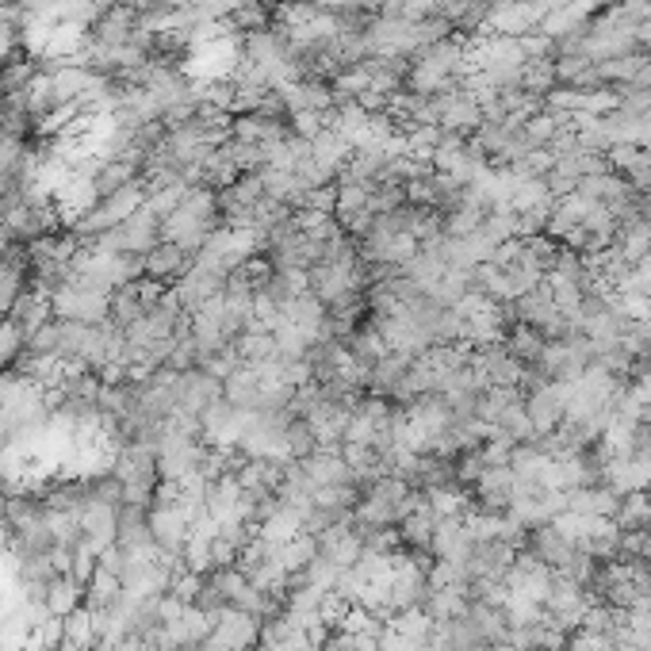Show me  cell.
<instances>
[{
	"instance_id": "cell-1",
	"label": "cell",
	"mask_w": 651,
	"mask_h": 651,
	"mask_svg": "<svg viewBox=\"0 0 651 651\" xmlns=\"http://www.w3.org/2000/svg\"><path fill=\"white\" fill-rule=\"evenodd\" d=\"M50 310H55V318H62V323H108L111 318V295L92 288V284L77 280L73 273H69V280L62 288L50 292Z\"/></svg>"
},
{
	"instance_id": "cell-2",
	"label": "cell",
	"mask_w": 651,
	"mask_h": 651,
	"mask_svg": "<svg viewBox=\"0 0 651 651\" xmlns=\"http://www.w3.org/2000/svg\"><path fill=\"white\" fill-rule=\"evenodd\" d=\"M246 411H238L227 398H219L215 406H207L204 418H199V441H204L207 448H219V453H234L241 441V433H246Z\"/></svg>"
},
{
	"instance_id": "cell-3",
	"label": "cell",
	"mask_w": 651,
	"mask_h": 651,
	"mask_svg": "<svg viewBox=\"0 0 651 651\" xmlns=\"http://www.w3.org/2000/svg\"><path fill=\"white\" fill-rule=\"evenodd\" d=\"M568 403H571V384H560V379H544L541 387L525 391V414L533 422V433L560 430V422L568 418Z\"/></svg>"
},
{
	"instance_id": "cell-4",
	"label": "cell",
	"mask_w": 651,
	"mask_h": 651,
	"mask_svg": "<svg viewBox=\"0 0 651 651\" xmlns=\"http://www.w3.org/2000/svg\"><path fill=\"white\" fill-rule=\"evenodd\" d=\"M549 8L529 4V0H494L487 8V31L506 34V39H529L541 31V20Z\"/></svg>"
},
{
	"instance_id": "cell-5",
	"label": "cell",
	"mask_w": 651,
	"mask_h": 651,
	"mask_svg": "<svg viewBox=\"0 0 651 651\" xmlns=\"http://www.w3.org/2000/svg\"><path fill=\"white\" fill-rule=\"evenodd\" d=\"M257 640H260V621L227 605V610L215 618L211 637L199 644V651H254Z\"/></svg>"
},
{
	"instance_id": "cell-6",
	"label": "cell",
	"mask_w": 651,
	"mask_h": 651,
	"mask_svg": "<svg viewBox=\"0 0 651 651\" xmlns=\"http://www.w3.org/2000/svg\"><path fill=\"white\" fill-rule=\"evenodd\" d=\"M590 602H594V594H590L586 586L571 583V579L555 575L552 579V590H549V602H544V613L552 618L555 629L563 632H575L579 624H583Z\"/></svg>"
},
{
	"instance_id": "cell-7",
	"label": "cell",
	"mask_w": 651,
	"mask_h": 651,
	"mask_svg": "<svg viewBox=\"0 0 651 651\" xmlns=\"http://www.w3.org/2000/svg\"><path fill=\"white\" fill-rule=\"evenodd\" d=\"M552 579H555V571H552V568H544V563H541V560H533L529 552H517L502 583H506V594L544 605V602H549Z\"/></svg>"
},
{
	"instance_id": "cell-8",
	"label": "cell",
	"mask_w": 651,
	"mask_h": 651,
	"mask_svg": "<svg viewBox=\"0 0 651 651\" xmlns=\"http://www.w3.org/2000/svg\"><path fill=\"white\" fill-rule=\"evenodd\" d=\"M437 127L448 135H475L483 127V103L460 85L453 92H441L437 97Z\"/></svg>"
},
{
	"instance_id": "cell-9",
	"label": "cell",
	"mask_w": 651,
	"mask_h": 651,
	"mask_svg": "<svg viewBox=\"0 0 651 651\" xmlns=\"http://www.w3.org/2000/svg\"><path fill=\"white\" fill-rule=\"evenodd\" d=\"M223 288H227V276L193 260V268H188V273L172 284V295H177V303L188 310V315H196V310H204L211 299H219Z\"/></svg>"
},
{
	"instance_id": "cell-10",
	"label": "cell",
	"mask_w": 651,
	"mask_h": 651,
	"mask_svg": "<svg viewBox=\"0 0 651 651\" xmlns=\"http://www.w3.org/2000/svg\"><path fill=\"white\" fill-rule=\"evenodd\" d=\"M150 533H154V544H158L161 552H169L180 560V549H185L188 533H193V517H188L185 506H180V494H177V502H169V506H150Z\"/></svg>"
},
{
	"instance_id": "cell-11",
	"label": "cell",
	"mask_w": 651,
	"mask_h": 651,
	"mask_svg": "<svg viewBox=\"0 0 651 651\" xmlns=\"http://www.w3.org/2000/svg\"><path fill=\"white\" fill-rule=\"evenodd\" d=\"M315 544H318V555L334 563V568H342V571L353 568V563L364 555V536H361V529L353 525V517L323 529V533L315 536Z\"/></svg>"
},
{
	"instance_id": "cell-12",
	"label": "cell",
	"mask_w": 651,
	"mask_h": 651,
	"mask_svg": "<svg viewBox=\"0 0 651 651\" xmlns=\"http://www.w3.org/2000/svg\"><path fill=\"white\" fill-rule=\"evenodd\" d=\"M602 483L613 494H621V499L651 491V464L640 456H632V453L629 456H605L602 460Z\"/></svg>"
},
{
	"instance_id": "cell-13",
	"label": "cell",
	"mask_w": 651,
	"mask_h": 651,
	"mask_svg": "<svg viewBox=\"0 0 651 651\" xmlns=\"http://www.w3.org/2000/svg\"><path fill=\"white\" fill-rule=\"evenodd\" d=\"M510 502H514V467H483L472 487V506L487 514H506Z\"/></svg>"
},
{
	"instance_id": "cell-14",
	"label": "cell",
	"mask_w": 651,
	"mask_h": 651,
	"mask_svg": "<svg viewBox=\"0 0 651 651\" xmlns=\"http://www.w3.org/2000/svg\"><path fill=\"white\" fill-rule=\"evenodd\" d=\"M119 510L124 506H111V502H85L81 506V533H85V544H89L92 552H108L111 544H116V533H119Z\"/></svg>"
},
{
	"instance_id": "cell-15",
	"label": "cell",
	"mask_w": 651,
	"mask_h": 651,
	"mask_svg": "<svg viewBox=\"0 0 651 651\" xmlns=\"http://www.w3.org/2000/svg\"><path fill=\"white\" fill-rule=\"evenodd\" d=\"M223 398V379L211 376L207 368H188L180 372V411L196 414V418H204L207 406H215Z\"/></svg>"
},
{
	"instance_id": "cell-16",
	"label": "cell",
	"mask_w": 651,
	"mask_h": 651,
	"mask_svg": "<svg viewBox=\"0 0 651 651\" xmlns=\"http://www.w3.org/2000/svg\"><path fill=\"white\" fill-rule=\"evenodd\" d=\"M188 268H193V257H188L180 246H172V241H158V246L142 257V276H150V280L161 284V288H172Z\"/></svg>"
},
{
	"instance_id": "cell-17",
	"label": "cell",
	"mask_w": 651,
	"mask_h": 651,
	"mask_svg": "<svg viewBox=\"0 0 651 651\" xmlns=\"http://www.w3.org/2000/svg\"><path fill=\"white\" fill-rule=\"evenodd\" d=\"M467 552H472V533L464 525V514L460 517H441L437 529H433V544L430 555L441 563H464Z\"/></svg>"
},
{
	"instance_id": "cell-18",
	"label": "cell",
	"mask_w": 651,
	"mask_h": 651,
	"mask_svg": "<svg viewBox=\"0 0 651 651\" xmlns=\"http://www.w3.org/2000/svg\"><path fill=\"white\" fill-rule=\"evenodd\" d=\"M430 648L433 651H487V640L480 637V629H475V624L467 621V613H464V618L433 624Z\"/></svg>"
},
{
	"instance_id": "cell-19",
	"label": "cell",
	"mask_w": 651,
	"mask_h": 651,
	"mask_svg": "<svg viewBox=\"0 0 651 651\" xmlns=\"http://www.w3.org/2000/svg\"><path fill=\"white\" fill-rule=\"evenodd\" d=\"M4 318H12V323L20 326L23 334H28V337H34V334H39L42 326L50 323V318H55V310H50V295L42 292V288H34V284H28V288H23V295H20V299H16V307L8 310Z\"/></svg>"
},
{
	"instance_id": "cell-20",
	"label": "cell",
	"mask_w": 651,
	"mask_h": 651,
	"mask_svg": "<svg viewBox=\"0 0 651 651\" xmlns=\"http://www.w3.org/2000/svg\"><path fill=\"white\" fill-rule=\"evenodd\" d=\"M307 146H310V161H315L329 180H337V172L345 169V161H349V154H353V146L345 142L337 130H329V127L318 130V135L310 138Z\"/></svg>"
},
{
	"instance_id": "cell-21",
	"label": "cell",
	"mask_w": 651,
	"mask_h": 651,
	"mask_svg": "<svg viewBox=\"0 0 651 651\" xmlns=\"http://www.w3.org/2000/svg\"><path fill=\"white\" fill-rule=\"evenodd\" d=\"M571 549H575V544L563 541V536L552 529V521H549V525L529 529V533H525V544H521V552H529V555H533V560H541L544 568H552V571L560 568L563 560H568Z\"/></svg>"
},
{
	"instance_id": "cell-22",
	"label": "cell",
	"mask_w": 651,
	"mask_h": 651,
	"mask_svg": "<svg viewBox=\"0 0 651 651\" xmlns=\"http://www.w3.org/2000/svg\"><path fill=\"white\" fill-rule=\"evenodd\" d=\"M467 621L480 629V637L487 640V648L491 644H506L510 640V618H506V605H494V602H483V598H472L467 602Z\"/></svg>"
},
{
	"instance_id": "cell-23",
	"label": "cell",
	"mask_w": 651,
	"mask_h": 651,
	"mask_svg": "<svg viewBox=\"0 0 651 651\" xmlns=\"http://www.w3.org/2000/svg\"><path fill=\"white\" fill-rule=\"evenodd\" d=\"M42 605H47L50 618H69L73 610H81L85 605V586L77 583L73 575H55L47 586V594H42Z\"/></svg>"
},
{
	"instance_id": "cell-24",
	"label": "cell",
	"mask_w": 651,
	"mask_h": 651,
	"mask_svg": "<svg viewBox=\"0 0 651 651\" xmlns=\"http://www.w3.org/2000/svg\"><path fill=\"white\" fill-rule=\"evenodd\" d=\"M467 586H430V598L422 602V610L430 613L433 624L441 621H453V618H464L467 613Z\"/></svg>"
},
{
	"instance_id": "cell-25",
	"label": "cell",
	"mask_w": 651,
	"mask_h": 651,
	"mask_svg": "<svg viewBox=\"0 0 651 651\" xmlns=\"http://www.w3.org/2000/svg\"><path fill=\"white\" fill-rule=\"evenodd\" d=\"M502 345H506V349L514 353L521 364H536L541 361V349H544V337H541V329L514 323L506 329V337H502Z\"/></svg>"
},
{
	"instance_id": "cell-26",
	"label": "cell",
	"mask_w": 651,
	"mask_h": 651,
	"mask_svg": "<svg viewBox=\"0 0 651 651\" xmlns=\"http://www.w3.org/2000/svg\"><path fill=\"white\" fill-rule=\"evenodd\" d=\"M391 629H398L406 640H414L418 648H430V637H433V618L422 610V605H414V610H403L395 613V618L387 621Z\"/></svg>"
},
{
	"instance_id": "cell-27",
	"label": "cell",
	"mask_w": 651,
	"mask_h": 651,
	"mask_svg": "<svg viewBox=\"0 0 651 651\" xmlns=\"http://www.w3.org/2000/svg\"><path fill=\"white\" fill-rule=\"evenodd\" d=\"M28 349V334L12 323V318H0V376L16 368V361Z\"/></svg>"
},
{
	"instance_id": "cell-28",
	"label": "cell",
	"mask_w": 651,
	"mask_h": 651,
	"mask_svg": "<svg viewBox=\"0 0 651 651\" xmlns=\"http://www.w3.org/2000/svg\"><path fill=\"white\" fill-rule=\"evenodd\" d=\"M284 441H288L292 460H307L310 453H318L315 430H310L307 418H299V414H288V430H284Z\"/></svg>"
},
{
	"instance_id": "cell-29",
	"label": "cell",
	"mask_w": 651,
	"mask_h": 651,
	"mask_svg": "<svg viewBox=\"0 0 651 651\" xmlns=\"http://www.w3.org/2000/svg\"><path fill=\"white\" fill-rule=\"evenodd\" d=\"M376 648L379 651H422L418 644H414V640H406L403 632L391 629V624H384V632L376 637Z\"/></svg>"
},
{
	"instance_id": "cell-30",
	"label": "cell",
	"mask_w": 651,
	"mask_h": 651,
	"mask_svg": "<svg viewBox=\"0 0 651 651\" xmlns=\"http://www.w3.org/2000/svg\"><path fill=\"white\" fill-rule=\"evenodd\" d=\"M310 4H315L318 12H329V16H353V12H361V0H310Z\"/></svg>"
},
{
	"instance_id": "cell-31",
	"label": "cell",
	"mask_w": 651,
	"mask_h": 651,
	"mask_svg": "<svg viewBox=\"0 0 651 651\" xmlns=\"http://www.w3.org/2000/svg\"><path fill=\"white\" fill-rule=\"evenodd\" d=\"M58 4H62V0H20L16 8H20L23 16H55Z\"/></svg>"
},
{
	"instance_id": "cell-32",
	"label": "cell",
	"mask_w": 651,
	"mask_h": 651,
	"mask_svg": "<svg viewBox=\"0 0 651 651\" xmlns=\"http://www.w3.org/2000/svg\"><path fill=\"white\" fill-rule=\"evenodd\" d=\"M487 651H521L517 644H510V640H506V644H491Z\"/></svg>"
},
{
	"instance_id": "cell-33",
	"label": "cell",
	"mask_w": 651,
	"mask_h": 651,
	"mask_svg": "<svg viewBox=\"0 0 651 651\" xmlns=\"http://www.w3.org/2000/svg\"><path fill=\"white\" fill-rule=\"evenodd\" d=\"M648 150H651V146H648Z\"/></svg>"
}]
</instances>
